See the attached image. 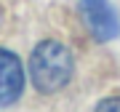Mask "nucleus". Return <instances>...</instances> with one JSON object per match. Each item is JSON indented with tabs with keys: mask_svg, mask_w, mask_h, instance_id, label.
<instances>
[{
	"mask_svg": "<svg viewBox=\"0 0 120 112\" xmlns=\"http://www.w3.org/2000/svg\"><path fill=\"white\" fill-rule=\"evenodd\" d=\"M72 51L59 40H43L30 56V80L40 93H56L72 80Z\"/></svg>",
	"mask_w": 120,
	"mask_h": 112,
	"instance_id": "obj_1",
	"label": "nucleus"
},
{
	"mask_svg": "<svg viewBox=\"0 0 120 112\" xmlns=\"http://www.w3.org/2000/svg\"><path fill=\"white\" fill-rule=\"evenodd\" d=\"M96 112H120V96H109L96 104Z\"/></svg>",
	"mask_w": 120,
	"mask_h": 112,
	"instance_id": "obj_4",
	"label": "nucleus"
},
{
	"mask_svg": "<svg viewBox=\"0 0 120 112\" xmlns=\"http://www.w3.org/2000/svg\"><path fill=\"white\" fill-rule=\"evenodd\" d=\"M24 91V67L16 53L0 48V107H11Z\"/></svg>",
	"mask_w": 120,
	"mask_h": 112,
	"instance_id": "obj_3",
	"label": "nucleus"
},
{
	"mask_svg": "<svg viewBox=\"0 0 120 112\" xmlns=\"http://www.w3.org/2000/svg\"><path fill=\"white\" fill-rule=\"evenodd\" d=\"M77 11H80V19L94 40L107 43L120 35V16L109 0H80Z\"/></svg>",
	"mask_w": 120,
	"mask_h": 112,
	"instance_id": "obj_2",
	"label": "nucleus"
}]
</instances>
